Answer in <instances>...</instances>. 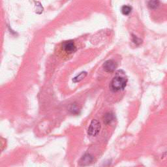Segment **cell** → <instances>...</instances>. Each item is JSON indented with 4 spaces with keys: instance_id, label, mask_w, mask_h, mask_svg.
I'll list each match as a JSON object with an SVG mask.
<instances>
[{
    "instance_id": "1",
    "label": "cell",
    "mask_w": 167,
    "mask_h": 167,
    "mask_svg": "<svg viewBox=\"0 0 167 167\" xmlns=\"http://www.w3.org/2000/svg\"><path fill=\"white\" fill-rule=\"evenodd\" d=\"M123 73H119L118 71L116 73V75L114 77L111 83V89L112 91L116 92L124 90L127 86V78L125 74Z\"/></svg>"
},
{
    "instance_id": "2",
    "label": "cell",
    "mask_w": 167,
    "mask_h": 167,
    "mask_svg": "<svg viewBox=\"0 0 167 167\" xmlns=\"http://www.w3.org/2000/svg\"><path fill=\"white\" fill-rule=\"evenodd\" d=\"M101 128V126L100 122L96 120H93L87 129V134L90 136L95 137L99 134Z\"/></svg>"
},
{
    "instance_id": "3",
    "label": "cell",
    "mask_w": 167,
    "mask_h": 167,
    "mask_svg": "<svg viewBox=\"0 0 167 167\" xmlns=\"http://www.w3.org/2000/svg\"><path fill=\"white\" fill-rule=\"evenodd\" d=\"M62 48L65 52H67V54H72L74 53V52H76L77 48L75 45L73 41H65L63 45Z\"/></svg>"
},
{
    "instance_id": "4",
    "label": "cell",
    "mask_w": 167,
    "mask_h": 167,
    "mask_svg": "<svg viewBox=\"0 0 167 167\" xmlns=\"http://www.w3.org/2000/svg\"><path fill=\"white\" fill-rule=\"evenodd\" d=\"M103 67L105 71L108 73H112L115 71L117 67V64L113 60H108L103 65Z\"/></svg>"
},
{
    "instance_id": "5",
    "label": "cell",
    "mask_w": 167,
    "mask_h": 167,
    "mask_svg": "<svg viewBox=\"0 0 167 167\" xmlns=\"http://www.w3.org/2000/svg\"><path fill=\"white\" fill-rule=\"evenodd\" d=\"M94 157L90 154H85L82 157L80 161H79V165L80 166H86L90 165L93 162Z\"/></svg>"
},
{
    "instance_id": "6",
    "label": "cell",
    "mask_w": 167,
    "mask_h": 167,
    "mask_svg": "<svg viewBox=\"0 0 167 167\" xmlns=\"http://www.w3.org/2000/svg\"><path fill=\"white\" fill-rule=\"evenodd\" d=\"M114 114L112 112H108L107 114H105V115L104 116V123L106 125H108L113 121L114 120Z\"/></svg>"
},
{
    "instance_id": "7",
    "label": "cell",
    "mask_w": 167,
    "mask_h": 167,
    "mask_svg": "<svg viewBox=\"0 0 167 167\" xmlns=\"http://www.w3.org/2000/svg\"><path fill=\"white\" fill-rule=\"evenodd\" d=\"M160 2L159 0H150L148 3V7L150 9H156L159 6Z\"/></svg>"
},
{
    "instance_id": "8",
    "label": "cell",
    "mask_w": 167,
    "mask_h": 167,
    "mask_svg": "<svg viewBox=\"0 0 167 167\" xmlns=\"http://www.w3.org/2000/svg\"><path fill=\"white\" fill-rule=\"evenodd\" d=\"M86 75H87L86 72H82V73H80V74H79L78 75H77V77H74L73 79V81L74 83H77V82H80L83 78H84L86 77Z\"/></svg>"
},
{
    "instance_id": "9",
    "label": "cell",
    "mask_w": 167,
    "mask_h": 167,
    "mask_svg": "<svg viewBox=\"0 0 167 167\" xmlns=\"http://www.w3.org/2000/svg\"><path fill=\"white\" fill-rule=\"evenodd\" d=\"M132 11V7L129 5H124L121 7V12L125 16L129 15Z\"/></svg>"
},
{
    "instance_id": "10",
    "label": "cell",
    "mask_w": 167,
    "mask_h": 167,
    "mask_svg": "<svg viewBox=\"0 0 167 167\" xmlns=\"http://www.w3.org/2000/svg\"><path fill=\"white\" fill-rule=\"evenodd\" d=\"M133 41L137 45H140V44L142 43V40H141V39L138 38L137 36H134V35H133Z\"/></svg>"
},
{
    "instance_id": "11",
    "label": "cell",
    "mask_w": 167,
    "mask_h": 167,
    "mask_svg": "<svg viewBox=\"0 0 167 167\" xmlns=\"http://www.w3.org/2000/svg\"><path fill=\"white\" fill-rule=\"evenodd\" d=\"M70 111H71L72 112V113H73V114H77V113L78 112L79 110H78L77 105L74 104L72 105L71 108H70Z\"/></svg>"
}]
</instances>
